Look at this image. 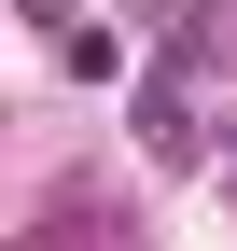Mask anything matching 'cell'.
Instances as JSON below:
<instances>
[{
    "label": "cell",
    "mask_w": 237,
    "mask_h": 251,
    "mask_svg": "<svg viewBox=\"0 0 237 251\" xmlns=\"http://www.w3.org/2000/svg\"><path fill=\"white\" fill-rule=\"evenodd\" d=\"M195 140H210V126H195V56H154V70H140V153H154V168H195Z\"/></svg>",
    "instance_id": "6da1fadb"
},
{
    "label": "cell",
    "mask_w": 237,
    "mask_h": 251,
    "mask_svg": "<svg viewBox=\"0 0 237 251\" xmlns=\"http://www.w3.org/2000/svg\"><path fill=\"white\" fill-rule=\"evenodd\" d=\"M28 14H42V28H56V42H70V0H28Z\"/></svg>",
    "instance_id": "7a4b0ae2"
},
{
    "label": "cell",
    "mask_w": 237,
    "mask_h": 251,
    "mask_svg": "<svg viewBox=\"0 0 237 251\" xmlns=\"http://www.w3.org/2000/svg\"><path fill=\"white\" fill-rule=\"evenodd\" d=\"M223 153H237V112H223Z\"/></svg>",
    "instance_id": "3957f363"
}]
</instances>
